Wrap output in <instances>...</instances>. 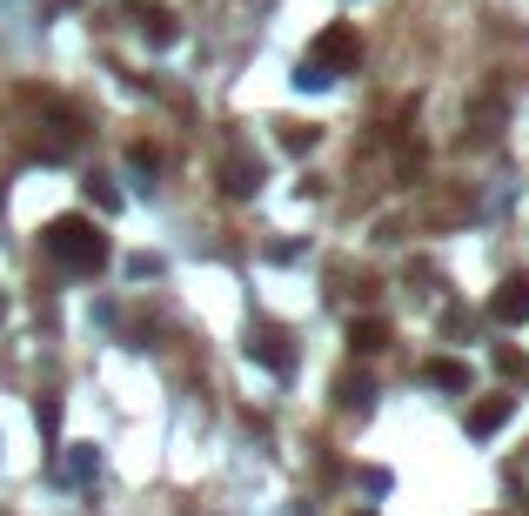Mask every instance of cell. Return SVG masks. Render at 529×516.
I'll use <instances>...</instances> for the list:
<instances>
[{"mask_svg": "<svg viewBox=\"0 0 529 516\" xmlns=\"http://www.w3.org/2000/svg\"><path fill=\"white\" fill-rule=\"evenodd\" d=\"M248 356L255 362H268V369H275V376H288V369H295V356H288V342H282V329H255V336H248Z\"/></svg>", "mask_w": 529, "mask_h": 516, "instance_id": "4", "label": "cell"}, {"mask_svg": "<svg viewBox=\"0 0 529 516\" xmlns=\"http://www.w3.org/2000/svg\"><path fill=\"white\" fill-rule=\"evenodd\" d=\"M489 315H496V322H509V329H516V322H529V275H509L503 289H496V302H489Z\"/></svg>", "mask_w": 529, "mask_h": 516, "instance_id": "3", "label": "cell"}, {"mask_svg": "<svg viewBox=\"0 0 529 516\" xmlns=\"http://www.w3.org/2000/svg\"><path fill=\"white\" fill-rule=\"evenodd\" d=\"M88 202H94V208H108V215H114V208H121V195H114L108 181H88Z\"/></svg>", "mask_w": 529, "mask_h": 516, "instance_id": "10", "label": "cell"}, {"mask_svg": "<svg viewBox=\"0 0 529 516\" xmlns=\"http://www.w3.org/2000/svg\"><path fill=\"white\" fill-rule=\"evenodd\" d=\"M41 248L61 262L67 275H94L108 269V235L88 222V215H54V222L41 228Z\"/></svg>", "mask_w": 529, "mask_h": 516, "instance_id": "1", "label": "cell"}, {"mask_svg": "<svg viewBox=\"0 0 529 516\" xmlns=\"http://www.w3.org/2000/svg\"><path fill=\"white\" fill-rule=\"evenodd\" d=\"M355 54H362V34H355L349 21H335L329 34H322V41L309 47V61H302V88H322V81H335V74L342 68H355Z\"/></svg>", "mask_w": 529, "mask_h": 516, "instance_id": "2", "label": "cell"}, {"mask_svg": "<svg viewBox=\"0 0 529 516\" xmlns=\"http://www.w3.org/2000/svg\"><path fill=\"white\" fill-rule=\"evenodd\" d=\"M349 349H355V356H375V349H389V329H382V322H355Z\"/></svg>", "mask_w": 529, "mask_h": 516, "instance_id": "8", "label": "cell"}, {"mask_svg": "<svg viewBox=\"0 0 529 516\" xmlns=\"http://www.w3.org/2000/svg\"><path fill=\"white\" fill-rule=\"evenodd\" d=\"M221 188H228V195H248V188H262V161H248V155H235L228 161V168H221Z\"/></svg>", "mask_w": 529, "mask_h": 516, "instance_id": "6", "label": "cell"}, {"mask_svg": "<svg viewBox=\"0 0 529 516\" xmlns=\"http://www.w3.org/2000/svg\"><path fill=\"white\" fill-rule=\"evenodd\" d=\"M282 148H295V155H302V148H315V128H288Z\"/></svg>", "mask_w": 529, "mask_h": 516, "instance_id": "11", "label": "cell"}, {"mask_svg": "<svg viewBox=\"0 0 529 516\" xmlns=\"http://www.w3.org/2000/svg\"><path fill=\"white\" fill-rule=\"evenodd\" d=\"M509 409H516L509 396H489V403H476V409H469V429H476V436H496V429L509 423Z\"/></svg>", "mask_w": 529, "mask_h": 516, "instance_id": "5", "label": "cell"}, {"mask_svg": "<svg viewBox=\"0 0 529 516\" xmlns=\"http://www.w3.org/2000/svg\"><path fill=\"white\" fill-rule=\"evenodd\" d=\"M134 21H141V34H148V41H155V47H175V34H181V27L168 21L161 7H134Z\"/></svg>", "mask_w": 529, "mask_h": 516, "instance_id": "7", "label": "cell"}, {"mask_svg": "<svg viewBox=\"0 0 529 516\" xmlns=\"http://www.w3.org/2000/svg\"><path fill=\"white\" fill-rule=\"evenodd\" d=\"M422 376H429V382H436V389H469V369H463V362H422Z\"/></svg>", "mask_w": 529, "mask_h": 516, "instance_id": "9", "label": "cell"}]
</instances>
